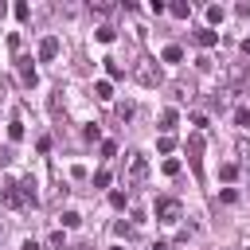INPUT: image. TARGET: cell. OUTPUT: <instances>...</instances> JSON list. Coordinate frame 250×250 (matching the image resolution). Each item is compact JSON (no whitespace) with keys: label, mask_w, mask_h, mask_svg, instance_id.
<instances>
[{"label":"cell","mask_w":250,"mask_h":250,"mask_svg":"<svg viewBox=\"0 0 250 250\" xmlns=\"http://www.w3.org/2000/svg\"><path fill=\"white\" fill-rule=\"evenodd\" d=\"M125 203H129L125 191H109V207H113V211H125Z\"/></svg>","instance_id":"obj_18"},{"label":"cell","mask_w":250,"mask_h":250,"mask_svg":"<svg viewBox=\"0 0 250 250\" xmlns=\"http://www.w3.org/2000/svg\"><path fill=\"white\" fill-rule=\"evenodd\" d=\"M164 176H180V160H164Z\"/></svg>","instance_id":"obj_30"},{"label":"cell","mask_w":250,"mask_h":250,"mask_svg":"<svg viewBox=\"0 0 250 250\" xmlns=\"http://www.w3.org/2000/svg\"><path fill=\"white\" fill-rule=\"evenodd\" d=\"M94 39H98V43H113V39H117V31H113V23H102V27L94 31Z\"/></svg>","instance_id":"obj_12"},{"label":"cell","mask_w":250,"mask_h":250,"mask_svg":"<svg viewBox=\"0 0 250 250\" xmlns=\"http://www.w3.org/2000/svg\"><path fill=\"white\" fill-rule=\"evenodd\" d=\"M12 12H16V20H31V8H27V4H23V0H20V4H16V8H12Z\"/></svg>","instance_id":"obj_27"},{"label":"cell","mask_w":250,"mask_h":250,"mask_svg":"<svg viewBox=\"0 0 250 250\" xmlns=\"http://www.w3.org/2000/svg\"><path fill=\"white\" fill-rule=\"evenodd\" d=\"M113 230H117V234H125V238H129V234H133V227H129V223H125V219H117V223H113Z\"/></svg>","instance_id":"obj_31"},{"label":"cell","mask_w":250,"mask_h":250,"mask_svg":"<svg viewBox=\"0 0 250 250\" xmlns=\"http://www.w3.org/2000/svg\"><path fill=\"white\" fill-rule=\"evenodd\" d=\"M207 23H223V8H219V4L207 8Z\"/></svg>","instance_id":"obj_25"},{"label":"cell","mask_w":250,"mask_h":250,"mask_svg":"<svg viewBox=\"0 0 250 250\" xmlns=\"http://www.w3.org/2000/svg\"><path fill=\"white\" fill-rule=\"evenodd\" d=\"M113 250H121V246H113Z\"/></svg>","instance_id":"obj_36"},{"label":"cell","mask_w":250,"mask_h":250,"mask_svg":"<svg viewBox=\"0 0 250 250\" xmlns=\"http://www.w3.org/2000/svg\"><path fill=\"white\" fill-rule=\"evenodd\" d=\"M59 219H62V227H66V230H74V227L82 223V215H78V211H62Z\"/></svg>","instance_id":"obj_19"},{"label":"cell","mask_w":250,"mask_h":250,"mask_svg":"<svg viewBox=\"0 0 250 250\" xmlns=\"http://www.w3.org/2000/svg\"><path fill=\"white\" fill-rule=\"evenodd\" d=\"M172 148H176V137L160 133V141H156V152H172Z\"/></svg>","instance_id":"obj_21"},{"label":"cell","mask_w":250,"mask_h":250,"mask_svg":"<svg viewBox=\"0 0 250 250\" xmlns=\"http://www.w3.org/2000/svg\"><path fill=\"white\" fill-rule=\"evenodd\" d=\"M109 180H113L109 168H98V172H94V188H109Z\"/></svg>","instance_id":"obj_22"},{"label":"cell","mask_w":250,"mask_h":250,"mask_svg":"<svg viewBox=\"0 0 250 250\" xmlns=\"http://www.w3.org/2000/svg\"><path fill=\"white\" fill-rule=\"evenodd\" d=\"M117 117L129 121V117H133V102H117Z\"/></svg>","instance_id":"obj_26"},{"label":"cell","mask_w":250,"mask_h":250,"mask_svg":"<svg viewBox=\"0 0 250 250\" xmlns=\"http://www.w3.org/2000/svg\"><path fill=\"white\" fill-rule=\"evenodd\" d=\"M0 199H4V207H12V211H16V207H23V203H27V199H23V191H20V184H16V180H8V184H4V188H0Z\"/></svg>","instance_id":"obj_5"},{"label":"cell","mask_w":250,"mask_h":250,"mask_svg":"<svg viewBox=\"0 0 250 250\" xmlns=\"http://www.w3.org/2000/svg\"><path fill=\"white\" fill-rule=\"evenodd\" d=\"M4 12H8V8H4V0H0V16H4Z\"/></svg>","instance_id":"obj_35"},{"label":"cell","mask_w":250,"mask_h":250,"mask_svg":"<svg viewBox=\"0 0 250 250\" xmlns=\"http://www.w3.org/2000/svg\"><path fill=\"white\" fill-rule=\"evenodd\" d=\"M219 176H223V180H234V176H238V164H223Z\"/></svg>","instance_id":"obj_28"},{"label":"cell","mask_w":250,"mask_h":250,"mask_svg":"<svg viewBox=\"0 0 250 250\" xmlns=\"http://www.w3.org/2000/svg\"><path fill=\"white\" fill-rule=\"evenodd\" d=\"M8 141L16 145V141H23V121L16 117V121H8Z\"/></svg>","instance_id":"obj_14"},{"label":"cell","mask_w":250,"mask_h":250,"mask_svg":"<svg viewBox=\"0 0 250 250\" xmlns=\"http://www.w3.org/2000/svg\"><path fill=\"white\" fill-rule=\"evenodd\" d=\"M156 219H160V223H168V227H172V223H180V219H184V203H180V199H172V195L156 199Z\"/></svg>","instance_id":"obj_2"},{"label":"cell","mask_w":250,"mask_h":250,"mask_svg":"<svg viewBox=\"0 0 250 250\" xmlns=\"http://www.w3.org/2000/svg\"><path fill=\"white\" fill-rule=\"evenodd\" d=\"M188 160H191V172L199 176V172H203V133H199V129L188 137Z\"/></svg>","instance_id":"obj_3"},{"label":"cell","mask_w":250,"mask_h":250,"mask_svg":"<svg viewBox=\"0 0 250 250\" xmlns=\"http://www.w3.org/2000/svg\"><path fill=\"white\" fill-rule=\"evenodd\" d=\"M234 121H238V125H246V129H250V105H238V109H234Z\"/></svg>","instance_id":"obj_24"},{"label":"cell","mask_w":250,"mask_h":250,"mask_svg":"<svg viewBox=\"0 0 250 250\" xmlns=\"http://www.w3.org/2000/svg\"><path fill=\"white\" fill-rule=\"evenodd\" d=\"M90 12H98V16H109V12H113V4H109V0H90Z\"/></svg>","instance_id":"obj_20"},{"label":"cell","mask_w":250,"mask_h":250,"mask_svg":"<svg viewBox=\"0 0 250 250\" xmlns=\"http://www.w3.org/2000/svg\"><path fill=\"white\" fill-rule=\"evenodd\" d=\"M242 55H250V39H242Z\"/></svg>","instance_id":"obj_34"},{"label":"cell","mask_w":250,"mask_h":250,"mask_svg":"<svg viewBox=\"0 0 250 250\" xmlns=\"http://www.w3.org/2000/svg\"><path fill=\"white\" fill-rule=\"evenodd\" d=\"M246 250H250V246H246Z\"/></svg>","instance_id":"obj_37"},{"label":"cell","mask_w":250,"mask_h":250,"mask_svg":"<svg viewBox=\"0 0 250 250\" xmlns=\"http://www.w3.org/2000/svg\"><path fill=\"white\" fill-rule=\"evenodd\" d=\"M160 59H164V62H180V59H184V47H176V43H168Z\"/></svg>","instance_id":"obj_13"},{"label":"cell","mask_w":250,"mask_h":250,"mask_svg":"<svg viewBox=\"0 0 250 250\" xmlns=\"http://www.w3.org/2000/svg\"><path fill=\"white\" fill-rule=\"evenodd\" d=\"M219 199H223V203H238V191H234V188H223Z\"/></svg>","instance_id":"obj_29"},{"label":"cell","mask_w":250,"mask_h":250,"mask_svg":"<svg viewBox=\"0 0 250 250\" xmlns=\"http://www.w3.org/2000/svg\"><path fill=\"white\" fill-rule=\"evenodd\" d=\"M102 62H105V74H109V78H121V74H125V66H121L117 59H102Z\"/></svg>","instance_id":"obj_16"},{"label":"cell","mask_w":250,"mask_h":250,"mask_svg":"<svg viewBox=\"0 0 250 250\" xmlns=\"http://www.w3.org/2000/svg\"><path fill=\"white\" fill-rule=\"evenodd\" d=\"M47 246H51V250H66V238H62V230H55V234L47 238Z\"/></svg>","instance_id":"obj_23"},{"label":"cell","mask_w":250,"mask_h":250,"mask_svg":"<svg viewBox=\"0 0 250 250\" xmlns=\"http://www.w3.org/2000/svg\"><path fill=\"white\" fill-rule=\"evenodd\" d=\"M23 250H43V246H39L35 238H27V242H23Z\"/></svg>","instance_id":"obj_33"},{"label":"cell","mask_w":250,"mask_h":250,"mask_svg":"<svg viewBox=\"0 0 250 250\" xmlns=\"http://www.w3.org/2000/svg\"><path fill=\"white\" fill-rule=\"evenodd\" d=\"M176 121H180V113H176V109H164V113H160V133H168V137H172Z\"/></svg>","instance_id":"obj_10"},{"label":"cell","mask_w":250,"mask_h":250,"mask_svg":"<svg viewBox=\"0 0 250 250\" xmlns=\"http://www.w3.org/2000/svg\"><path fill=\"white\" fill-rule=\"evenodd\" d=\"M125 164H129V176H125V180H129L133 188H137V184H145V176H148V160H145L141 152H129V160H125Z\"/></svg>","instance_id":"obj_4"},{"label":"cell","mask_w":250,"mask_h":250,"mask_svg":"<svg viewBox=\"0 0 250 250\" xmlns=\"http://www.w3.org/2000/svg\"><path fill=\"white\" fill-rule=\"evenodd\" d=\"M191 39H195V47H215V43H219V31H215V27H195Z\"/></svg>","instance_id":"obj_6"},{"label":"cell","mask_w":250,"mask_h":250,"mask_svg":"<svg viewBox=\"0 0 250 250\" xmlns=\"http://www.w3.org/2000/svg\"><path fill=\"white\" fill-rule=\"evenodd\" d=\"M168 12H172L176 20H188V16H191V4H188V0H176V4H168Z\"/></svg>","instance_id":"obj_11"},{"label":"cell","mask_w":250,"mask_h":250,"mask_svg":"<svg viewBox=\"0 0 250 250\" xmlns=\"http://www.w3.org/2000/svg\"><path fill=\"white\" fill-rule=\"evenodd\" d=\"M133 78H137L141 86H160V78H164V74H160V66H156V59H152V55H141V59L133 62Z\"/></svg>","instance_id":"obj_1"},{"label":"cell","mask_w":250,"mask_h":250,"mask_svg":"<svg viewBox=\"0 0 250 250\" xmlns=\"http://www.w3.org/2000/svg\"><path fill=\"white\" fill-rule=\"evenodd\" d=\"M102 156H117V145L113 141H102Z\"/></svg>","instance_id":"obj_32"},{"label":"cell","mask_w":250,"mask_h":250,"mask_svg":"<svg viewBox=\"0 0 250 250\" xmlns=\"http://www.w3.org/2000/svg\"><path fill=\"white\" fill-rule=\"evenodd\" d=\"M94 98H98V102H113V82H105V78L94 82Z\"/></svg>","instance_id":"obj_9"},{"label":"cell","mask_w":250,"mask_h":250,"mask_svg":"<svg viewBox=\"0 0 250 250\" xmlns=\"http://www.w3.org/2000/svg\"><path fill=\"white\" fill-rule=\"evenodd\" d=\"M20 191H23V199L27 203H35V180L27 176V180H20Z\"/></svg>","instance_id":"obj_17"},{"label":"cell","mask_w":250,"mask_h":250,"mask_svg":"<svg viewBox=\"0 0 250 250\" xmlns=\"http://www.w3.org/2000/svg\"><path fill=\"white\" fill-rule=\"evenodd\" d=\"M55 55H59V35H43V39H39V59L51 62Z\"/></svg>","instance_id":"obj_7"},{"label":"cell","mask_w":250,"mask_h":250,"mask_svg":"<svg viewBox=\"0 0 250 250\" xmlns=\"http://www.w3.org/2000/svg\"><path fill=\"white\" fill-rule=\"evenodd\" d=\"M16 66H20L23 86H35V82H39V74H35V66H31V59H27V55H20V59H16Z\"/></svg>","instance_id":"obj_8"},{"label":"cell","mask_w":250,"mask_h":250,"mask_svg":"<svg viewBox=\"0 0 250 250\" xmlns=\"http://www.w3.org/2000/svg\"><path fill=\"white\" fill-rule=\"evenodd\" d=\"M234 152H238V160H242V164L250 168V141H246V137H238V145H234Z\"/></svg>","instance_id":"obj_15"}]
</instances>
